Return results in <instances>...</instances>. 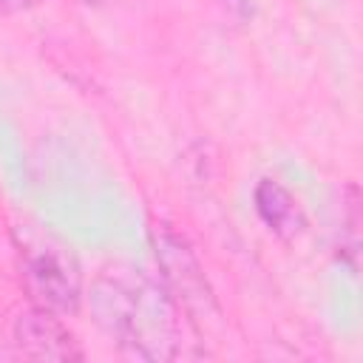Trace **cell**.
<instances>
[{"instance_id": "obj_1", "label": "cell", "mask_w": 363, "mask_h": 363, "mask_svg": "<svg viewBox=\"0 0 363 363\" xmlns=\"http://www.w3.org/2000/svg\"><path fill=\"white\" fill-rule=\"evenodd\" d=\"M96 320L139 360L179 354V303L167 289L133 269H105L91 295Z\"/></svg>"}, {"instance_id": "obj_2", "label": "cell", "mask_w": 363, "mask_h": 363, "mask_svg": "<svg viewBox=\"0 0 363 363\" xmlns=\"http://www.w3.org/2000/svg\"><path fill=\"white\" fill-rule=\"evenodd\" d=\"M23 286L34 306L54 315H74L82 298L79 264L60 238L43 233H26L20 244Z\"/></svg>"}, {"instance_id": "obj_3", "label": "cell", "mask_w": 363, "mask_h": 363, "mask_svg": "<svg viewBox=\"0 0 363 363\" xmlns=\"http://www.w3.org/2000/svg\"><path fill=\"white\" fill-rule=\"evenodd\" d=\"M153 247H156V261L162 267L164 284L170 298L179 303V309L190 315H207L213 312V292L207 286V278L190 252V247L167 227H153Z\"/></svg>"}, {"instance_id": "obj_4", "label": "cell", "mask_w": 363, "mask_h": 363, "mask_svg": "<svg viewBox=\"0 0 363 363\" xmlns=\"http://www.w3.org/2000/svg\"><path fill=\"white\" fill-rule=\"evenodd\" d=\"M14 340L26 357L37 360H79L82 349L62 326L60 315L31 306L14 320Z\"/></svg>"}, {"instance_id": "obj_5", "label": "cell", "mask_w": 363, "mask_h": 363, "mask_svg": "<svg viewBox=\"0 0 363 363\" xmlns=\"http://www.w3.org/2000/svg\"><path fill=\"white\" fill-rule=\"evenodd\" d=\"M252 201H255V213L261 216V221L284 241L298 238L306 230V216L298 204V199L275 179H261L252 190Z\"/></svg>"}, {"instance_id": "obj_6", "label": "cell", "mask_w": 363, "mask_h": 363, "mask_svg": "<svg viewBox=\"0 0 363 363\" xmlns=\"http://www.w3.org/2000/svg\"><path fill=\"white\" fill-rule=\"evenodd\" d=\"M45 0H0V17L6 14H17V11H28L34 6H40Z\"/></svg>"}]
</instances>
